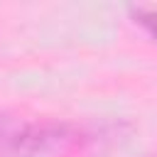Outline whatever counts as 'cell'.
Here are the masks:
<instances>
[{
  "mask_svg": "<svg viewBox=\"0 0 157 157\" xmlns=\"http://www.w3.org/2000/svg\"><path fill=\"white\" fill-rule=\"evenodd\" d=\"M64 125L25 123L0 113V157H32L61 140Z\"/></svg>",
  "mask_w": 157,
  "mask_h": 157,
  "instance_id": "6da1fadb",
  "label": "cell"
},
{
  "mask_svg": "<svg viewBox=\"0 0 157 157\" xmlns=\"http://www.w3.org/2000/svg\"><path fill=\"white\" fill-rule=\"evenodd\" d=\"M152 157H157V155H152Z\"/></svg>",
  "mask_w": 157,
  "mask_h": 157,
  "instance_id": "3957f363",
  "label": "cell"
},
{
  "mask_svg": "<svg viewBox=\"0 0 157 157\" xmlns=\"http://www.w3.org/2000/svg\"><path fill=\"white\" fill-rule=\"evenodd\" d=\"M128 15L137 27L145 29V34L152 42H157V7H152V5H130Z\"/></svg>",
  "mask_w": 157,
  "mask_h": 157,
  "instance_id": "7a4b0ae2",
  "label": "cell"
}]
</instances>
